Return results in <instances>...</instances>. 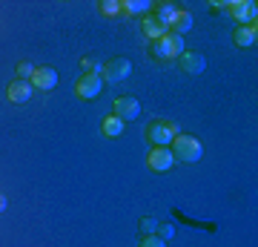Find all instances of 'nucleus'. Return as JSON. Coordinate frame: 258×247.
<instances>
[{
    "label": "nucleus",
    "mask_w": 258,
    "mask_h": 247,
    "mask_svg": "<svg viewBox=\"0 0 258 247\" xmlns=\"http://www.w3.org/2000/svg\"><path fill=\"white\" fill-rule=\"evenodd\" d=\"M103 86H106V83H103L101 75L89 72V75H83L81 81L75 83V95L83 98V101H92V98H98V95L103 92Z\"/></svg>",
    "instance_id": "obj_6"
},
{
    "label": "nucleus",
    "mask_w": 258,
    "mask_h": 247,
    "mask_svg": "<svg viewBox=\"0 0 258 247\" xmlns=\"http://www.w3.org/2000/svg\"><path fill=\"white\" fill-rule=\"evenodd\" d=\"M138 112H141V104L138 98H132V95H123V98H115V118H120L123 124L126 121H135L138 118Z\"/></svg>",
    "instance_id": "obj_8"
},
{
    "label": "nucleus",
    "mask_w": 258,
    "mask_h": 247,
    "mask_svg": "<svg viewBox=\"0 0 258 247\" xmlns=\"http://www.w3.org/2000/svg\"><path fill=\"white\" fill-rule=\"evenodd\" d=\"M32 75H35V66L29 64V61H20L18 64V81H32Z\"/></svg>",
    "instance_id": "obj_20"
},
{
    "label": "nucleus",
    "mask_w": 258,
    "mask_h": 247,
    "mask_svg": "<svg viewBox=\"0 0 258 247\" xmlns=\"http://www.w3.org/2000/svg\"><path fill=\"white\" fill-rule=\"evenodd\" d=\"M32 92H35V86L29 81H12L9 89H6V95H9L12 104H26L29 98H32Z\"/></svg>",
    "instance_id": "obj_11"
},
{
    "label": "nucleus",
    "mask_w": 258,
    "mask_h": 247,
    "mask_svg": "<svg viewBox=\"0 0 258 247\" xmlns=\"http://www.w3.org/2000/svg\"><path fill=\"white\" fill-rule=\"evenodd\" d=\"M129 72H132V64H129V58H112L103 64V83H118V81H126Z\"/></svg>",
    "instance_id": "obj_5"
},
{
    "label": "nucleus",
    "mask_w": 258,
    "mask_h": 247,
    "mask_svg": "<svg viewBox=\"0 0 258 247\" xmlns=\"http://www.w3.org/2000/svg\"><path fill=\"white\" fill-rule=\"evenodd\" d=\"M169 150H172V158H175V161H184V164H195V161L204 156L201 141L192 138V135H184V132H178L175 141L169 144Z\"/></svg>",
    "instance_id": "obj_1"
},
{
    "label": "nucleus",
    "mask_w": 258,
    "mask_h": 247,
    "mask_svg": "<svg viewBox=\"0 0 258 247\" xmlns=\"http://www.w3.org/2000/svg\"><path fill=\"white\" fill-rule=\"evenodd\" d=\"M152 3L149 0H123L120 3V15H129V18H147Z\"/></svg>",
    "instance_id": "obj_12"
},
{
    "label": "nucleus",
    "mask_w": 258,
    "mask_h": 247,
    "mask_svg": "<svg viewBox=\"0 0 258 247\" xmlns=\"http://www.w3.org/2000/svg\"><path fill=\"white\" fill-rule=\"evenodd\" d=\"M178 61H181V69L189 72V75H201L204 69H207V58H204L201 52H186V49H184Z\"/></svg>",
    "instance_id": "obj_10"
},
{
    "label": "nucleus",
    "mask_w": 258,
    "mask_h": 247,
    "mask_svg": "<svg viewBox=\"0 0 258 247\" xmlns=\"http://www.w3.org/2000/svg\"><path fill=\"white\" fill-rule=\"evenodd\" d=\"M141 29H144V35H147L149 40H158V37H164L166 32H169V29H166L161 20H155L152 15H147V18L141 20Z\"/></svg>",
    "instance_id": "obj_14"
},
{
    "label": "nucleus",
    "mask_w": 258,
    "mask_h": 247,
    "mask_svg": "<svg viewBox=\"0 0 258 247\" xmlns=\"http://www.w3.org/2000/svg\"><path fill=\"white\" fill-rule=\"evenodd\" d=\"M232 40H235V46H241V49H249V46L258 43V29L255 26H238L235 35H232Z\"/></svg>",
    "instance_id": "obj_13"
},
{
    "label": "nucleus",
    "mask_w": 258,
    "mask_h": 247,
    "mask_svg": "<svg viewBox=\"0 0 258 247\" xmlns=\"http://www.w3.org/2000/svg\"><path fill=\"white\" fill-rule=\"evenodd\" d=\"M189 29H192V15H189V12H184V9H178V15L172 18V23H169V32L184 37Z\"/></svg>",
    "instance_id": "obj_16"
},
{
    "label": "nucleus",
    "mask_w": 258,
    "mask_h": 247,
    "mask_svg": "<svg viewBox=\"0 0 258 247\" xmlns=\"http://www.w3.org/2000/svg\"><path fill=\"white\" fill-rule=\"evenodd\" d=\"M101 129H103V135L106 138H120L123 135V121L115 118V115H109V118H103Z\"/></svg>",
    "instance_id": "obj_17"
},
{
    "label": "nucleus",
    "mask_w": 258,
    "mask_h": 247,
    "mask_svg": "<svg viewBox=\"0 0 258 247\" xmlns=\"http://www.w3.org/2000/svg\"><path fill=\"white\" fill-rule=\"evenodd\" d=\"M6 210V199H3V195H0V213Z\"/></svg>",
    "instance_id": "obj_24"
},
{
    "label": "nucleus",
    "mask_w": 258,
    "mask_h": 247,
    "mask_svg": "<svg viewBox=\"0 0 258 247\" xmlns=\"http://www.w3.org/2000/svg\"><path fill=\"white\" fill-rule=\"evenodd\" d=\"M149 52H152V58H161V61L181 58V52H184V37H181V35H172V32H166L164 37L152 40Z\"/></svg>",
    "instance_id": "obj_2"
},
{
    "label": "nucleus",
    "mask_w": 258,
    "mask_h": 247,
    "mask_svg": "<svg viewBox=\"0 0 258 247\" xmlns=\"http://www.w3.org/2000/svg\"><path fill=\"white\" fill-rule=\"evenodd\" d=\"M32 86L35 89H43V92H49V89H55L57 86V72L52 69V66H35V75H32Z\"/></svg>",
    "instance_id": "obj_9"
},
{
    "label": "nucleus",
    "mask_w": 258,
    "mask_h": 247,
    "mask_svg": "<svg viewBox=\"0 0 258 247\" xmlns=\"http://www.w3.org/2000/svg\"><path fill=\"white\" fill-rule=\"evenodd\" d=\"M178 132H181V129H178V124H172V121H152L147 127V138H149L152 146H169L175 141Z\"/></svg>",
    "instance_id": "obj_3"
},
{
    "label": "nucleus",
    "mask_w": 258,
    "mask_h": 247,
    "mask_svg": "<svg viewBox=\"0 0 258 247\" xmlns=\"http://www.w3.org/2000/svg\"><path fill=\"white\" fill-rule=\"evenodd\" d=\"M147 164H149V170H155V173H166L169 167L175 164L172 150H169V146H152L149 156H147Z\"/></svg>",
    "instance_id": "obj_7"
},
{
    "label": "nucleus",
    "mask_w": 258,
    "mask_h": 247,
    "mask_svg": "<svg viewBox=\"0 0 258 247\" xmlns=\"http://www.w3.org/2000/svg\"><path fill=\"white\" fill-rule=\"evenodd\" d=\"M155 236H158V238H164V241H169V238L175 236V224H172V221H158Z\"/></svg>",
    "instance_id": "obj_19"
},
{
    "label": "nucleus",
    "mask_w": 258,
    "mask_h": 247,
    "mask_svg": "<svg viewBox=\"0 0 258 247\" xmlns=\"http://www.w3.org/2000/svg\"><path fill=\"white\" fill-rule=\"evenodd\" d=\"M141 247H166V241L158 236H144L141 238Z\"/></svg>",
    "instance_id": "obj_22"
},
{
    "label": "nucleus",
    "mask_w": 258,
    "mask_h": 247,
    "mask_svg": "<svg viewBox=\"0 0 258 247\" xmlns=\"http://www.w3.org/2000/svg\"><path fill=\"white\" fill-rule=\"evenodd\" d=\"M210 6H212V9H218V12H227V9H230V3H227V0H212Z\"/></svg>",
    "instance_id": "obj_23"
},
{
    "label": "nucleus",
    "mask_w": 258,
    "mask_h": 247,
    "mask_svg": "<svg viewBox=\"0 0 258 247\" xmlns=\"http://www.w3.org/2000/svg\"><path fill=\"white\" fill-rule=\"evenodd\" d=\"M152 9H155V15H152V18H155V20H161V23H164L166 29H169L172 18L178 15V6H175V3H169V0H164V3H155Z\"/></svg>",
    "instance_id": "obj_15"
},
{
    "label": "nucleus",
    "mask_w": 258,
    "mask_h": 247,
    "mask_svg": "<svg viewBox=\"0 0 258 247\" xmlns=\"http://www.w3.org/2000/svg\"><path fill=\"white\" fill-rule=\"evenodd\" d=\"M155 230H158V219H152V216L141 219V233L144 236H155Z\"/></svg>",
    "instance_id": "obj_21"
},
{
    "label": "nucleus",
    "mask_w": 258,
    "mask_h": 247,
    "mask_svg": "<svg viewBox=\"0 0 258 247\" xmlns=\"http://www.w3.org/2000/svg\"><path fill=\"white\" fill-rule=\"evenodd\" d=\"M227 15H230L238 26H255V15H258V6L252 3V0H232L230 9H227Z\"/></svg>",
    "instance_id": "obj_4"
},
{
    "label": "nucleus",
    "mask_w": 258,
    "mask_h": 247,
    "mask_svg": "<svg viewBox=\"0 0 258 247\" xmlns=\"http://www.w3.org/2000/svg\"><path fill=\"white\" fill-rule=\"evenodd\" d=\"M101 15H106V18H115V15H120V0H101Z\"/></svg>",
    "instance_id": "obj_18"
}]
</instances>
